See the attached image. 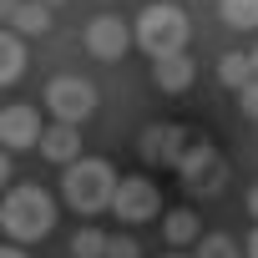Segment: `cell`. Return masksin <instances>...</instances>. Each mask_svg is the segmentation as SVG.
<instances>
[{
  "mask_svg": "<svg viewBox=\"0 0 258 258\" xmlns=\"http://www.w3.org/2000/svg\"><path fill=\"white\" fill-rule=\"evenodd\" d=\"M0 228H6L16 243H36L56 228V203L46 187H11L6 203H0Z\"/></svg>",
  "mask_w": 258,
  "mask_h": 258,
  "instance_id": "6da1fadb",
  "label": "cell"
},
{
  "mask_svg": "<svg viewBox=\"0 0 258 258\" xmlns=\"http://www.w3.org/2000/svg\"><path fill=\"white\" fill-rule=\"evenodd\" d=\"M61 192H66V203H71L76 213H101V208H111L116 172H111V162H101V157H76V162L66 167V177H61Z\"/></svg>",
  "mask_w": 258,
  "mask_h": 258,
  "instance_id": "7a4b0ae2",
  "label": "cell"
},
{
  "mask_svg": "<svg viewBox=\"0 0 258 258\" xmlns=\"http://www.w3.org/2000/svg\"><path fill=\"white\" fill-rule=\"evenodd\" d=\"M137 46H142L152 61L177 56V51L187 46V16H182L177 6H147V11L137 16Z\"/></svg>",
  "mask_w": 258,
  "mask_h": 258,
  "instance_id": "3957f363",
  "label": "cell"
},
{
  "mask_svg": "<svg viewBox=\"0 0 258 258\" xmlns=\"http://www.w3.org/2000/svg\"><path fill=\"white\" fill-rule=\"evenodd\" d=\"M46 106H51V116H56V121L81 126V121L96 111V86H91V81H81V76H56V81L46 86Z\"/></svg>",
  "mask_w": 258,
  "mask_h": 258,
  "instance_id": "277c9868",
  "label": "cell"
},
{
  "mask_svg": "<svg viewBox=\"0 0 258 258\" xmlns=\"http://www.w3.org/2000/svg\"><path fill=\"white\" fill-rule=\"evenodd\" d=\"M177 172H182V182H187L192 192H218L223 177H228V162H223V152H218L213 142H198V137H192V147H187V157L177 162Z\"/></svg>",
  "mask_w": 258,
  "mask_h": 258,
  "instance_id": "5b68a950",
  "label": "cell"
},
{
  "mask_svg": "<svg viewBox=\"0 0 258 258\" xmlns=\"http://www.w3.org/2000/svg\"><path fill=\"white\" fill-rule=\"evenodd\" d=\"M187 147H192V132L177 126V121H152L147 132H142V157L152 167H177L187 157Z\"/></svg>",
  "mask_w": 258,
  "mask_h": 258,
  "instance_id": "8992f818",
  "label": "cell"
},
{
  "mask_svg": "<svg viewBox=\"0 0 258 258\" xmlns=\"http://www.w3.org/2000/svg\"><path fill=\"white\" fill-rule=\"evenodd\" d=\"M157 208H162V198H157V187L147 177H116L111 213L121 223H147V218H157Z\"/></svg>",
  "mask_w": 258,
  "mask_h": 258,
  "instance_id": "52a82bcc",
  "label": "cell"
},
{
  "mask_svg": "<svg viewBox=\"0 0 258 258\" xmlns=\"http://www.w3.org/2000/svg\"><path fill=\"white\" fill-rule=\"evenodd\" d=\"M41 142V116L36 106L16 101V106H0V152H21Z\"/></svg>",
  "mask_w": 258,
  "mask_h": 258,
  "instance_id": "ba28073f",
  "label": "cell"
},
{
  "mask_svg": "<svg viewBox=\"0 0 258 258\" xmlns=\"http://www.w3.org/2000/svg\"><path fill=\"white\" fill-rule=\"evenodd\" d=\"M126 46H132V31H126L121 16H96V21L86 26V51H91L96 61H121Z\"/></svg>",
  "mask_w": 258,
  "mask_h": 258,
  "instance_id": "9c48e42d",
  "label": "cell"
},
{
  "mask_svg": "<svg viewBox=\"0 0 258 258\" xmlns=\"http://www.w3.org/2000/svg\"><path fill=\"white\" fill-rule=\"evenodd\" d=\"M41 157H51V162H61V167H71L76 157H81V132L76 126H66V121H51V126H41Z\"/></svg>",
  "mask_w": 258,
  "mask_h": 258,
  "instance_id": "30bf717a",
  "label": "cell"
},
{
  "mask_svg": "<svg viewBox=\"0 0 258 258\" xmlns=\"http://www.w3.org/2000/svg\"><path fill=\"white\" fill-rule=\"evenodd\" d=\"M192 76H198V66H192V56H187V51L152 61V81H157L162 91H187V86H192Z\"/></svg>",
  "mask_w": 258,
  "mask_h": 258,
  "instance_id": "8fae6325",
  "label": "cell"
},
{
  "mask_svg": "<svg viewBox=\"0 0 258 258\" xmlns=\"http://www.w3.org/2000/svg\"><path fill=\"white\" fill-rule=\"evenodd\" d=\"M11 21H16L21 36H46V31H51V11L41 6V0H16Z\"/></svg>",
  "mask_w": 258,
  "mask_h": 258,
  "instance_id": "7c38bea8",
  "label": "cell"
},
{
  "mask_svg": "<svg viewBox=\"0 0 258 258\" xmlns=\"http://www.w3.org/2000/svg\"><path fill=\"white\" fill-rule=\"evenodd\" d=\"M26 71V46L16 31H0V86H11L16 76Z\"/></svg>",
  "mask_w": 258,
  "mask_h": 258,
  "instance_id": "4fadbf2b",
  "label": "cell"
},
{
  "mask_svg": "<svg viewBox=\"0 0 258 258\" xmlns=\"http://www.w3.org/2000/svg\"><path fill=\"white\" fill-rule=\"evenodd\" d=\"M218 81H223V86H233V91H243V86H248V81H258V76H253V61H248L243 51H228V56L218 61Z\"/></svg>",
  "mask_w": 258,
  "mask_h": 258,
  "instance_id": "5bb4252c",
  "label": "cell"
},
{
  "mask_svg": "<svg viewBox=\"0 0 258 258\" xmlns=\"http://www.w3.org/2000/svg\"><path fill=\"white\" fill-rule=\"evenodd\" d=\"M162 233H167V243L172 248H182V243H198L203 233H198V218L187 213V208H172L167 218H162Z\"/></svg>",
  "mask_w": 258,
  "mask_h": 258,
  "instance_id": "9a60e30c",
  "label": "cell"
},
{
  "mask_svg": "<svg viewBox=\"0 0 258 258\" xmlns=\"http://www.w3.org/2000/svg\"><path fill=\"white\" fill-rule=\"evenodd\" d=\"M223 21L233 31H253L258 26V0H223Z\"/></svg>",
  "mask_w": 258,
  "mask_h": 258,
  "instance_id": "2e32d148",
  "label": "cell"
},
{
  "mask_svg": "<svg viewBox=\"0 0 258 258\" xmlns=\"http://www.w3.org/2000/svg\"><path fill=\"white\" fill-rule=\"evenodd\" d=\"M71 258H106V233L81 228V233L71 238Z\"/></svg>",
  "mask_w": 258,
  "mask_h": 258,
  "instance_id": "e0dca14e",
  "label": "cell"
},
{
  "mask_svg": "<svg viewBox=\"0 0 258 258\" xmlns=\"http://www.w3.org/2000/svg\"><path fill=\"white\" fill-rule=\"evenodd\" d=\"M106 258H142V248H137L132 233H111L106 238Z\"/></svg>",
  "mask_w": 258,
  "mask_h": 258,
  "instance_id": "ac0fdd59",
  "label": "cell"
},
{
  "mask_svg": "<svg viewBox=\"0 0 258 258\" xmlns=\"http://www.w3.org/2000/svg\"><path fill=\"white\" fill-rule=\"evenodd\" d=\"M198 258H238V243L233 238H203Z\"/></svg>",
  "mask_w": 258,
  "mask_h": 258,
  "instance_id": "d6986e66",
  "label": "cell"
},
{
  "mask_svg": "<svg viewBox=\"0 0 258 258\" xmlns=\"http://www.w3.org/2000/svg\"><path fill=\"white\" fill-rule=\"evenodd\" d=\"M238 106H243V116H253V121H258V81H248V86L238 91Z\"/></svg>",
  "mask_w": 258,
  "mask_h": 258,
  "instance_id": "ffe728a7",
  "label": "cell"
},
{
  "mask_svg": "<svg viewBox=\"0 0 258 258\" xmlns=\"http://www.w3.org/2000/svg\"><path fill=\"white\" fill-rule=\"evenodd\" d=\"M6 182H11V157L0 152V187H6Z\"/></svg>",
  "mask_w": 258,
  "mask_h": 258,
  "instance_id": "44dd1931",
  "label": "cell"
},
{
  "mask_svg": "<svg viewBox=\"0 0 258 258\" xmlns=\"http://www.w3.org/2000/svg\"><path fill=\"white\" fill-rule=\"evenodd\" d=\"M248 213L258 218V182H253V192H248Z\"/></svg>",
  "mask_w": 258,
  "mask_h": 258,
  "instance_id": "7402d4cb",
  "label": "cell"
},
{
  "mask_svg": "<svg viewBox=\"0 0 258 258\" xmlns=\"http://www.w3.org/2000/svg\"><path fill=\"white\" fill-rule=\"evenodd\" d=\"M11 11H16V0H0V21H11Z\"/></svg>",
  "mask_w": 258,
  "mask_h": 258,
  "instance_id": "603a6c76",
  "label": "cell"
},
{
  "mask_svg": "<svg viewBox=\"0 0 258 258\" xmlns=\"http://www.w3.org/2000/svg\"><path fill=\"white\" fill-rule=\"evenodd\" d=\"M248 258H258V228H253V238H248Z\"/></svg>",
  "mask_w": 258,
  "mask_h": 258,
  "instance_id": "cb8c5ba5",
  "label": "cell"
},
{
  "mask_svg": "<svg viewBox=\"0 0 258 258\" xmlns=\"http://www.w3.org/2000/svg\"><path fill=\"white\" fill-rule=\"evenodd\" d=\"M0 258H26V253L21 248H0Z\"/></svg>",
  "mask_w": 258,
  "mask_h": 258,
  "instance_id": "d4e9b609",
  "label": "cell"
},
{
  "mask_svg": "<svg viewBox=\"0 0 258 258\" xmlns=\"http://www.w3.org/2000/svg\"><path fill=\"white\" fill-rule=\"evenodd\" d=\"M248 61H253V76H258V51H253V56H248Z\"/></svg>",
  "mask_w": 258,
  "mask_h": 258,
  "instance_id": "484cf974",
  "label": "cell"
},
{
  "mask_svg": "<svg viewBox=\"0 0 258 258\" xmlns=\"http://www.w3.org/2000/svg\"><path fill=\"white\" fill-rule=\"evenodd\" d=\"M41 6H46V11H51V6H61V0H41Z\"/></svg>",
  "mask_w": 258,
  "mask_h": 258,
  "instance_id": "4316f807",
  "label": "cell"
},
{
  "mask_svg": "<svg viewBox=\"0 0 258 258\" xmlns=\"http://www.w3.org/2000/svg\"><path fill=\"white\" fill-rule=\"evenodd\" d=\"M172 258H182V253H172Z\"/></svg>",
  "mask_w": 258,
  "mask_h": 258,
  "instance_id": "83f0119b",
  "label": "cell"
}]
</instances>
